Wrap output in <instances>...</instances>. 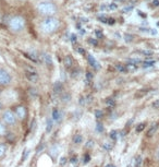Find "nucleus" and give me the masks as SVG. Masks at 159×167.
<instances>
[{
  "mask_svg": "<svg viewBox=\"0 0 159 167\" xmlns=\"http://www.w3.org/2000/svg\"><path fill=\"white\" fill-rule=\"evenodd\" d=\"M86 58H87V61H88V63L91 64V67H93L94 69H96V70H100V68H101V66H100V63L96 60L95 58H94V56H92L91 54H87L86 55Z\"/></svg>",
  "mask_w": 159,
  "mask_h": 167,
  "instance_id": "obj_7",
  "label": "nucleus"
},
{
  "mask_svg": "<svg viewBox=\"0 0 159 167\" xmlns=\"http://www.w3.org/2000/svg\"><path fill=\"white\" fill-rule=\"evenodd\" d=\"M118 8V6L116 3H107V5H103L100 7L101 10H114Z\"/></svg>",
  "mask_w": 159,
  "mask_h": 167,
  "instance_id": "obj_13",
  "label": "nucleus"
},
{
  "mask_svg": "<svg viewBox=\"0 0 159 167\" xmlns=\"http://www.w3.org/2000/svg\"><path fill=\"white\" fill-rule=\"evenodd\" d=\"M86 79L88 80V82H91L92 79H93V74H92L91 72H87L86 73Z\"/></svg>",
  "mask_w": 159,
  "mask_h": 167,
  "instance_id": "obj_35",
  "label": "nucleus"
},
{
  "mask_svg": "<svg viewBox=\"0 0 159 167\" xmlns=\"http://www.w3.org/2000/svg\"><path fill=\"white\" fill-rule=\"evenodd\" d=\"M77 51H78V53H81V54H83V55H85V50L83 49V48H78Z\"/></svg>",
  "mask_w": 159,
  "mask_h": 167,
  "instance_id": "obj_40",
  "label": "nucleus"
},
{
  "mask_svg": "<svg viewBox=\"0 0 159 167\" xmlns=\"http://www.w3.org/2000/svg\"><path fill=\"white\" fill-rule=\"evenodd\" d=\"M70 161H71V163H72V164H76V163H77V157H76V156H72Z\"/></svg>",
  "mask_w": 159,
  "mask_h": 167,
  "instance_id": "obj_36",
  "label": "nucleus"
},
{
  "mask_svg": "<svg viewBox=\"0 0 159 167\" xmlns=\"http://www.w3.org/2000/svg\"><path fill=\"white\" fill-rule=\"evenodd\" d=\"M89 159H91V156H89V154H85V155H84V161H83V162H84V164H87V163L89 162Z\"/></svg>",
  "mask_w": 159,
  "mask_h": 167,
  "instance_id": "obj_31",
  "label": "nucleus"
},
{
  "mask_svg": "<svg viewBox=\"0 0 159 167\" xmlns=\"http://www.w3.org/2000/svg\"><path fill=\"white\" fill-rule=\"evenodd\" d=\"M70 39L72 42H76V35H75V34H72V35L70 36Z\"/></svg>",
  "mask_w": 159,
  "mask_h": 167,
  "instance_id": "obj_38",
  "label": "nucleus"
},
{
  "mask_svg": "<svg viewBox=\"0 0 159 167\" xmlns=\"http://www.w3.org/2000/svg\"><path fill=\"white\" fill-rule=\"evenodd\" d=\"M51 118H52V120L54 121H57L59 122L61 120V118H62V115L60 113V110L58 108H54L52 109V113H51Z\"/></svg>",
  "mask_w": 159,
  "mask_h": 167,
  "instance_id": "obj_9",
  "label": "nucleus"
},
{
  "mask_svg": "<svg viewBox=\"0 0 159 167\" xmlns=\"http://www.w3.org/2000/svg\"><path fill=\"white\" fill-rule=\"evenodd\" d=\"M70 99H71V95L69 94V93H63V94L61 95V100L63 103H68Z\"/></svg>",
  "mask_w": 159,
  "mask_h": 167,
  "instance_id": "obj_19",
  "label": "nucleus"
},
{
  "mask_svg": "<svg viewBox=\"0 0 159 167\" xmlns=\"http://www.w3.org/2000/svg\"><path fill=\"white\" fill-rule=\"evenodd\" d=\"M110 138L114 141L117 140V138H118V131H111V132H110Z\"/></svg>",
  "mask_w": 159,
  "mask_h": 167,
  "instance_id": "obj_24",
  "label": "nucleus"
},
{
  "mask_svg": "<svg viewBox=\"0 0 159 167\" xmlns=\"http://www.w3.org/2000/svg\"><path fill=\"white\" fill-rule=\"evenodd\" d=\"M116 68H117V70H118V71H120L121 73H127V72H129L127 66H123V64L118 63V64L116 66Z\"/></svg>",
  "mask_w": 159,
  "mask_h": 167,
  "instance_id": "obj_15",
  "label": "nucleus"
},
{
  "mask_svg": "<svg viewBox=\"0 0 159 167\" xmlns=\"http://www.w3.org/2000/svg\"><path fill=\"white\" fill-rule=\"evenodd\" d=\"M52 119H50V118H48L47 120H46V132H50L51 131V129H52Z\"/></svg>",
  "mask_w": 159,
  "mask_h": 167,
  "instance_id": "obj_16",
  "label": "nucleus"
},
{
  "mask_svg": "<svg viewBox=\"0 0 159 167\" xmlns=\"http://www.w3.org/2000/svg\"><path fill=\"white\" fill-rule=\"evenodd\" d=\"M114 99H112V98H107L106 99V104L107 105H114Z\"/></svg>",
  "mask_w": 159,
  "mask_h": 167,
  "instance_id": "obj_33",
  "label": "nucleus"
},
{
  "mask_svg": "<svg viewBox=\"0 0 159 167\" xmlns=\"http://www.w3.org/2000/svg\"><path fill=\"white\" fill-rule=\"evenodd\" d=\"M104 149L106 150V151H110V150L112 149V144L111 143H109V142H106V143H104Z\"/></svg>",
  "mask_w": 159,
  "mask_h": 167,
  "instance_id": "obj_26",
  "label": "nucleus"
},
{
  "mask_svg": "<svg viewBox=\"0 0 159 167\" xmlns=\"http://www.w3.org/2000/svg\"><path fill=\"white\" fill-rule=\"evenodd\" d=\"M12 81V77L8 70L3 68H0V86L9 85Z\"/></svg>",
  "mask_w": 159,
  "mask_h": 167,
  "instance_id": "obj_4",
  "label": "nucleus"
},
{
  "mask_svg": "<svg viewBox=\"0 0 159 167\" xmlns=\"http://www.w3.org/2000/svg\"><path fill=\"white\" fill-rule=\"evenodd\" d=\"M63 63H64V67L67 69H71L73 67V58L70 55H67L63 59Z\"/></svg>",
  "mask_w": 159,
  "mask_h": 167,
  "instance_id": "obj_10",
  "label": "nucleus"
},
{
  "mask_svg": "<svg viewBox=\"0 0 159 167\" xmlns=\"http://www.w3.org/2000/svg\"><path fill=\"white\" fill-rule=\"evenodd\" d=\"M65 162H67V158L62 157L61 159H60V165H61V166H63L64 164H65Z\"/></svg>",
  "mask_w": 159,
  "mask_h": 167,
  "instance_id": "obj_37",
  "label": "nucleus"
},
{
  "mask_svg": "<svg viewBox=\"0 0 159 167\" xmlns=\"http://www.w3.org/2000/svg\"><path fill=\"white\" fill-rule=\"evenodd\" d=\"M103 115H104V113H103L101 110H96L95 112V116L97 119H100V118L103 117Z\"/></svg>",
  "mask_w": 159,
  "mask_h": 167,
  "instance_id": "obj_29",
  "label": "nucleus"
},
{
  "mask_svg": "<svg viewBox=\"0 0 159 167\" xmlns=\"http://www.w3.org/2000/svg\"><path fill=\"white\" fill-rule=\"evenodd\" d=\"M17 116L12 110H6L5 113L2 114V119L3 121L9 125V126H14L17 123Z\"/></svg>",
  "mask_w": 159,
  "mask_h": 167,
  "instance_id": "obj_5",
  "label": "nucleus"
},
{
  "mask_svg": "<svg viewBox=\"0 0 159 167\" xmlns=\"http://www.w3.org/2000/svg\"><path fill=\"white\" fill-rule=\"evenodd\" d=\"M62 90H63V85H62V83L59 82V81H57L55 84H54V92H55V93H61Z\"/></svg>",
  "mask_w": 159,
  "mask_h": 167,
  "instance_id": "obj_11",
  "label": "nucleus"
},
{
  "mask_svg": "<svg viewBox=\"0 0 159 167\" xmlns=\"http://www.w3.org/2000/svg\"><path fill=\"white\" fill-rule=\"evenodd\" d=\"M153 3H154L155 7H157V6H159V0H154Z\"/></svg>",
  "mask_w": 159,
  "mask_h": 167,
  "instance_id": "obj_41",
  "label": "nucleus"
},
{
  "mask_svg": "<svg viewBox=\"0 0 159 167\" xmlns=\"http://www.w3.org/2000/svg\"><path fill=\"white\" fill-rule=\"evenodd\" d=\"M124 37H125V41L127 42H132L133 41V36L130 35V34H124Z\"/></svg>",
  "mask_w": 159,
  "mask_h": 167,
  "instance_id": "obj_32",
  "label": "nucleus"
},
{
  "mask_svg": "<svg viewBox=\"0 0 159 167\" xmlns=\"http://www.w3.org/2000/svg\"><path fill=\"white\" fill-rule=\"evenodd\" d=\"M157 105H158V106H159V100H157V102H155L153 106H157Z\"/></svg>",
  "mask_w": 159,
  "mask_h": 167,
  "instance_id": "obj_42",
  "label": "nucleus"
},
{
  "mask_svg": "<svg viewBox=\"0 0 159 167\" xmlns=\"http://www.w3.org/2000/svg\"><path fill=\"white\" fill-rule=\"evenodd\" d=\"M82 141H83V137H82V134H80V133L75 134L74 138H73V142H74L75 144H80V143H82Z\"/></svg>",
  "mask_w": 159,
  "mask_h": 167,
  "instance_id": "obj_17",
  "label": "nucleus"
},
{
  "mask_svg": "<svg viewBox=\"0 0 159 167\" xmlns=\"http://www.w3.org/2000/svg\"><path fill=\"white\" fill-rule=\"evenodd\" d=\"M6 134H7V128L2 122L0 121V137H3Z\"/></svg>",
  "mask_w": 159,
  "mask_h": 167,
  "instance_id": "obj_18",
  "label": "nucleus"
},
{
  "mask_svg": "<svg viewBox=\"0 0 159 167\" xmlns=\"http://www.w3.org/2000/svg\"><path fill=\"white\" fill-rule=\"evenodd\" d=\"M9 28L14 33H20L24 30L25 27V20L21 15H13L9 19V22H8Z\"/></svg>",
  "mask_w": 159,
  "mask_h": 167,
  "instance_id": "obj_3",
  "label": "nucleus"
},
{
  "mask_svg": "<svg viewBox=\"0 0 159 167\" xmlns=\"http://www.w3.org/2000/svg\"><path fill=\"white\" fill-rule=\"evenodd\" d=\"M25 78L30 82L36 83L38 81V79H39V76H38L36 70H34L33 68H26L25 69Z\"/></svg>",
  "mask_w": 159,
  "mask_h": 167,
  "instance_id": "obj_6",
  "label": "nucleus"
},
{
  "mask_svg": "<svg viewBox=\"0 0 159 167\" xmlns=\"http://www.w3.org/2000/svg\"><path fill=\"white\" fill-rule=\"evenodd\" d=\"M60 26V22L59 20L57 18H55L54 15H51V17H45L44 20L41 21V30L45 32V33H54L56 32Z\"/></svg>",
  "mask_w": 159,
  "mask_h": 167,
  "instance_id": "obj_2",
  "label": "nucleus"
},
{
  "mask_svg": "<svg viewBox=\"0 0 159 167\" xmlns=\"http://www.w3.org/2000/svg\"><path fill=\"white\" fill-rule=\"evenodd\" d=\"M39 14L44 17H51L58 12V7L51 1H41L36 7Z\"/></svg>",
  "mask_w": 159,
  "mask_h": 167,
  "instance_id": "obj_1",
  "label": "nucleus"
},
{
  "mask_svg": "<svg viewBox=\"0 0 159 167\" xmlns=\"http://www.w3.org/2000/svg\"><path fill=\"white\" fill-rule=\"evenodd\" d=\"M105 167H116V166H114V165H111V164H109V165H107V166H105Z\"/></svg>",
  "mask_w": 159,
  "mask_h": 167,
  "instance_id": "obj_43",
  "label": "nucleus"
},
{
  "mask_svg": "<svg viewBox=\"0 0 159 167\" xmlns=\"http://www.w3.org/2000/svg\"><path fill=\"white\" fill-rule=\"evenodd\" d=\"M141 31H143V32H147V33H150V34H156L157 33V31H154V28H140Z\"/></svg>",
  "mask_w": 159,
  "mask_h": 167,
  "instance_id": "obj_25",
  "label": "nucleus"
},
{
  "mask_svg": "<svg viewBox=\"0 0 159 167\" xmlns=\"http://www.w3.org/2000/svg\"><path fill=\"white\" fill-rule=\"evenodd\" d=\"M158 155H159V153H158Z\"/></svg>",
  "mask_w": 159,
  "mask_h": 167,
  "instance_id": "obj_46",
  "label": "nucleus"
},
{
  "mask_svg": "<svg viewBox=\"0 0 159 167\" xmlns=\"http://www.w3.org/2000/svg\"><path fill=\"white\" fill-rule=\"evenodd\" d=\"M7 152V146L3 143H0V157H2Z\"/></svg>",
  "mask_w": 159,
  "mask_h": 167,
  "instance_id": "obj_21",
  "label": "nucleus"
},
{
  "mask_svg": "<svg viewBox=\"0 0 159 167\" xmlns=\"http://www.w3.org/2000/svg\"><path fill=\"white\" fill-rule=\"evenodd\" d=\"M28 156V150H24V152H23V156H22V162H24L25 159H26V157Z\"/></svg>",
  "mask_w": 159,
  "mask_h": 167,
  "instance_id": "obj_30",
  "label": "nucleus"
},
{
  "mask_svg": "<svg viewBox=\"0 0 159 167\" xmlns=\"http://www.w3.org/2000/svg\"><path fill=\"white\" fill-rule=\"evenodd\" d=\"M31 94H33V95H37L36 90H35V89H31Z\"/></svg>",
  "mask_w": 159,
  "mask_h": 167,
  "instance_id": "obj_39",
  "label": "nucleus"
},
{
  "mask_svg": "<svg viewBox=\"0 0 159 167\" xmlns=\"http://www.w3.org/2000/svg\"><path fill=\"white\" fill-rule=\"evenodd\" d=\"M133 9V6H130V7H127V8H123V12H125V13H127V12H129V11H131V10Z\"/></svg>",
  "mask_w": 159,
  "mask_h": 167,
  "instance_id": "obj_34",
  "label": "nucleus"
},
{
  "mask_svg": "<svg viewBox=\"0 0 159 167\" xmlns=\"http://www.w3.org/2000/svg\"><path fill=\"white\" fill-rule=\"evenodd\" d=\"M142 165V157L141 156H137L135 159V167H141Z\"/></svg>",
  "mask_w": 159,
  "mask_h": 167,
  "instance_id": "obj_27",
  "label": "nucleus"
},
{
  "mask_svg": "<svg viewBox=\"0 0 159 167\" xmlns=\"http://www.w3.org/2000/svg\"><path fill=\"white\" fill-rule=\"evenodd\" d=\"M116 2H120V1H124V0H114Z\"/></svg>",
  "mask_w": 159,
  "mask_h": 167,
  "instance_id": "obj_44",
  "label": "nucleus"
},
{
  "mask_svg": "<svg viewBox=\"0 0 159 167\" xmlns=\"http://www.w3.org/2000/svg\"><path fill=\"white\" fill-rule=\"evenodd\" d=\"M142 63H143V64H142V66H143V68H149V67H153V66H154L155 61L154 60H150V61L147 60V61H143Z\"/></svg>",
  "mask_w": 159,
  "mask_h": 167,
  "instance_id": "obj_20",
  "label": "nucleus"
},
{
  "mask_svg": "<svg viewBox=\"0 0 159 167\" xmlns=\"http://www.w3.org/2000/svg\"><path fill=\"white\" fill-rule=\"evenodd\" d=\"M138 53H140V54L145 55V56H147V57H148V56L150 57V56H153V55H154V53H153V51H150V50H140Z\"/></svg>",
  "mask_w": 159,
  "mask_h": 167,
  "instance_id": "obj_22",
  "label": "nucleus"
},
{
  "mask_svg": "<svg viewBox=\"0 0 159 167\" xmlns=\"http://www.w3.org/2000/svg\"><path fill=\"white\" fill-rule=\"evenodd\" d=\"M157 129H158V125H157V123H154V125L149 128V130L147 131V136H148V137L154 136L155 132L157 131Z\"/></svg>",
  "mask_w": 159,
  "mask_h": 167,
  "instance_id": "obj_14",
  "label": "nucleus"
},
{
  "mask_svg": "<svg viewBox=\"0 0 159 167\" xmlns=\"http://www.w3.org/2000/svg\"><path fill=\"white\" fill-rule=\"evenodd\" d=\"M14 114H15V116L19 118V119H24L25 116H26V109L24 108L23 106H17L15 109H14Z\"/></svg>",
  "mask_w": 159,
  "mask_h": 167,
  "instance_id": "obj_8",
  "label": "nucleus"
},
{
  "mask_svg": "<svg viewBox=\"0 0 159 167\" xmlns=\"http://www.w3.org/2000/svg\"><path fill=\"white\" fill-rule=\"evenodd\" d=\"M145 122H142V123H140L138 126L136 127V132H142V131L144 130V128H145Z\"/></svg>",
  "mask_w": 159,
  "mask_h": 167,
  "instance_id": "obj_23",
  "label": "nucleus"
},
{
  "mask_svg": "<svg viewBox=\"0 0 159 167\" xmlns=\"http://www.w3.org/2000/svg\"><path fill=\"white\" fill-rule=\"evenodd\" d=\"M96 130L98 131V132H103V130H104V127H103V125H101L100 122H97V125H96Z\"/></svg>",
  "mask_w": 159,
  "mask_h": 167,
  "instance_id": "obj_28",
  "label": "nucleus"
},
{
  "mask_svg": "<svg viewBox=\"0 0 159 167\" xmlns=\"http://www.w3.org/2000/svg\"><path fill=\"white\" fill-rule=\"evenodd\" d=\"M43 59H44V61H45V64H47L48 67L52 66V58H51V56H50V55L44 54L43 55Z\"/></svg>",
  "mask_w": 159,
  "mask_h": 167,
  "instance_id": "obj_12",
  "label": "nucleus"
},
{
  "mask_svg": "<svg viewBox=\"0 0 159 167\" xmlns=\"http://www.w3.org/2000/svg\"><path fill=\"white\" fill-rule=\"evenodd\" d=\"M2 108V103H1V102H0V109Z\"/></svg>",
  "mask_w": 159,
  "mask_h": 167,
  "instance_id": "obj_45",
  "label": "nucleus"
}]
</instances>
